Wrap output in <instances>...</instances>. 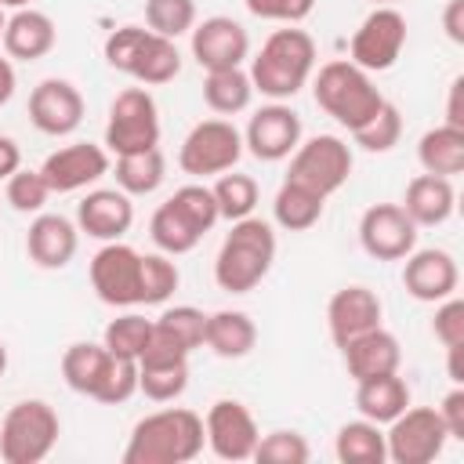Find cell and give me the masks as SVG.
<instances>
[{
	"label": "cell",
	"mask_w": 464,
	"mask_h": 464,
	"mask_svg": "<svg viewBox=\"0 0 464 464\" xmlns=\"http://www.w3.org/2000/svg\"><path fill=\"white\" fill-rule=\"evenodd\" d=\"M203 417L185 406H167L141 417L123 446V464H188L203 453Z\"/></svg>",
	"instance_id": "obj_1"
},
{
	"label": "cell",
	"mask_w": 464,
	"mask_h": 464,
	"mask_svg": "<svg viewBox=\"0 0 464 464\" xmlns=\"http://www.w3.org/2000/svg\"><path fill=\"white\" fill-rule=\"evenodd\" d=\"M246 72H250L254 91H261L272 102H286L315 72V40L304 29H297V25L276 29L261 44V51L250 58Z\"/></svg>",
	"instance_id": "obj_2"
},
{
	"label": "cell",
	"mask_w": 464,
	"mask_h": 464,
	"mask_svg": "<svg viewBox=\"0 0 464 464\" xmlns=\"http://www.w3.org/2000/svg\"><path fill=\"white\" fill-rule=\"evenodd\" d=\"M276 261V232L261 218H239L232 221L218 257H214V283L225 294H250Z\"/></svg>",
	"instance_id": "obj_3"
},
{
	"label": "cell",
	"mask_w": 464,
	"mask_h": 464,
	"mask_svg": "<svg viewBox=\"0 0 464 464\" xmlns=\"http://www.w3.org/2000/svg\"><path fill=\"white\" fill-rule=\"evenodd\" d=\"M109 69L138 80L141 87H163L181 72L178 44L145 29V25H120L105 36L102 47Z\"/></svg>",
	"instance_id": "obj_4"
},
{
	"label": "cell",
	"mask_w": 464,
	"mask_h": 464,
	"mask_svg": "<svg viewBox=\"0 0 464 464\" xmlns=\"http://www.w3.org/2000/svg\"><path fill=\"white\" fill-rule=\"evenodd\" d=\"M312 94H315V105L334 116L341 127L348 130H359L366 120L377 116V109L388 102L366 69H359L355 62L348 58H337V62H326L319 65L315 80H312Z\"/></svg>",
	"instance_id": "obj_5"
},
{
	"label": "cell",
	"mask_w": 464,
	"mask_h": 464,
	"mask_svg": "<svg viewBox=\"0 0 464 464\" xmlns=\"http://www.w3.org/2000/svg\"><path fill=\"white\" fill-rule=\"evenodd\" d=\"M58 435H62L58 410L44 399H22L0 420V460L40 464L44 457H51Z\"/></svg>",
	"instance_id": "obj_6"
},
{
	"label": "cell",
	"mask_w": 464,
	"mask_h": 464,
	"mask_svg": "<svg viewBox=\"0 0 464 464\" xmlns=\"http://www.w3.org/2000/svg\"><path fill=\"white\" fill-rule=\"evenodd\" d=\"M290 170L286 178L319 192L323 199L334 196L337 188H344V181L352 178V145L337 134H315L308 141H297V149L286 156Z\"/></svg>",
	"instance_id": "obj_7"
},
{
	"label": "cell",
	"mask_w": 464,
	"mask_h": 464,
	"mask_svg": "<svg viewBox=\"0 0 464 464\" xmlns=\"http://www.w3.org/2000/svg\"><path fill=\"white\" fill-rule=\"evenodd\" d=\"M160 145V109L156 98L145 87H127L112 98L109 120H105V149L123 156V152H141Z\"/></svg>",
	"instance_id": "obj_8"
},
{
	"label": "cell",
	"mask_w": 464,
	"mask_h": 464,
	"mask_svg": "<svg viewBox=\"0 0 464 464\" xmlns=\"http://www.w3.org/2000/svg\"><path fill=\"white\" fill-rule=\"evenodd\" d=\"M239 156H243V130H236L232 120L214 116V120H199L185 134L178 149V167L192 178H210L232 170Z\"/></svg>",
	"instance_id": "obj_9"
},
{
	"label": "cell",
	"mask_w": 464,
	"mask_h": 464,
	"mask_svg": "<svg viewBox=\"0 0 464 464\" xmlns=\"http://www.w3.org/2000/svg\"><path fill=\"white\" fill-rule=\"evenodd\" d=\"M446 424L431 406H406L395 420H388L384 450L395 464H431L446 450Z\"/></svg>",
	"instance_id": "obj_10"
},
{
	"label": "cell",
	"mask_w": 464,
	"mask_h": 464,
	"mask_svg": "<svg viewBox=\"0 0 464 464\" xmlns=\"http://www.w3.org/2000/svg\"><path fill=\"white\" fill-rule=\"evenodd\" d=\"M406 47V18L399 7H373L348 44V62H355L366 72H384L399 62Z\"/></svg>",
	"instance_id": "obj_11"
},
{
	"label": "cell",
	"mask_w": 464,
	"mask_h": 464,
	"mask_svg": "<svg viewBox=\"0 0 464 464\" xmlns=\"http://www.w3.org/2000/svg\"><path fill=\"white\" fill-rule=\"evenodd\" d=\"M91 286L102 304L112 308L141 304V254L123 239L105 243L91 257Z\"/></svg>",
	"instance_id": "obj_12"
},
{
	"label": "cell",
	"mask_w": 464,
	"mask_h": 464,
	"mask_svg": "<svg viewBox=\"0 0 464 464\" xmlns=\"http://www.w3.org/2000/svg\"><path fill=\"white\" fill-rule=\"evenodd\" d=\"M359 243L373 261H402L417 250V225L399 203H373L359 218Z\"/></svg>",
	"instance_id": "obj_13"
},
{
	"label": "cell",
	"mask_w": 464,
	"mask_h": 464,
	"mask_svg": "<svg viewBox=\"0 0 464 464\" xmlns=\"http://www.w3.org/2000/svg\"><path fill=\"white\" fill-rule=\"evenodd\" d=\"M203 431L218 460H250L261 439L254 413L236 399H218L203 417Z\"/></svg>",
	"instance_id": "obj_14"
},
{
	"label": "cell",
	"mask_w": 464,
	"mask_h": 464,
	"mask_svg": "<svg viewBox=\"0 0 464 464\" xmlns=\"http://www.w3.org/2000/svg\"><path fill=\"white\" fill-rule=\"evenodd\" d=\"M297 141H301V116L283 102L261 105L243 130V149L261 163L286 160L297 149Z\"/></svg>",
	"instance_id": "obj_15"
},
{
	"label": "cell",
	"mask_w": 464,
	"mask_h": 464,
	"mask_svg": "<svg viewBox=\"0 0 464 464\" xmlns=\"http://www.w3.org/2000/svg\"><path fill=\"white\" fill-rule=\"evenodd\" d=\"M29 120L47 138H65L83 123V94L62 76H47L29 94Z\"/></svg>",
	"instance_id": "obj_16"
},
{
	"label": "cell",
	"mask_w": 464,
	"mask_h": 464,
	"mask_svg": "<svg viewBox=\"0 0 464 464\" xmlns=\"http://www.w3.org/2000/svg\"><path fill=\"white\" fill-rule=\"evenodd\" d=\"M40 174L51 192H80L109 174V152L94 141H72V145L54 149L40 163Z\"/></svg>",
	"instance_id": "obj_17"
},
{
	"label": "cell",
	"mask_w": 464,
	"mask_h": 464,
	"mask_svg": "<svg viewBox=\"0 0 464 464\" xmlns=\"http://www.w3.org/2000/svg\"><path fill=\"white\" fill-rule=\"evenodd\" d=\"M192 58L199 69H236L250 58V36L246 29L228 14H210L192 25Z\"/></svg>",
	"instance_id": "obj_18"
},
{
	"label": "cell",
	"mask_w": 464,
	"mask_h": 464,
	"mask_svg": "<svg viewBox=\"0 0 464 464\" xmlns=\"http://www.w3.org/2000/svg\"><path fill=\"white\" fill-rule=\"evenodd\" d=\"M402 286L410 297L424 301V304H439L442 297L457 294V283H460V268L453 261L450 250H410L402 257Z\"/></svg>",
	"instance_id": "obj_19"
},
{
	"label": "cell",
	"mask_w": 464,
	"mask_h": 464,
	"mask_svg": "<svg viewBox=\"0 0 464 464\" xmlns=\"http://www.w3.org/2000/svg\"><path fill=\"white\" fill-rule=\"evenodd\" d=\"M134 225V203L123 188H91L76 207V228L91 239H123Z\"/></svg>",
	"instance_id": "obj_20"
},
{
	"label": "cell",
	"mask_w": 464,
	"mask_h": 464,
	"mask_svg": "<svg viewBox=\"0 0 464 464\" xmlns=\"http://www.w3.org/2000/svg\"><path fill=\"white\" fill-rule=\"evenodd\" d=\"M76 246H80V228L65 218V214H36L29 221V232H25V254L36 268H47V272H58L65 268L72 257H76Z\"/></svg>",
	"instance_id": "obj_21"
},
{
	"label": "cell",
	"mask_w": 464,
	"mask_h": 464,
	"mask_svg": "<svg viewBox=\"0 0 464 464\" xmlns=\"http://www.w3.org/2000/svg\"><path fill=\"white\" fill-rule=\"evenodd\" d=\"M381 315H384L381 297L370 286H359V283L341 286L330 297V304H326V326H330V337H334L337 348L344 341H352V337L381 326Z\"/></svg>",
	"instance_id": "obj_22"
},
{
	"label": "cell",
	"mask_w": 464,
	"mask_h": 464,
	"mask_svg": "<svg viewBox=\"0 0 464 464\" xmlns=\"http://www.w3.org/2000/svg\"><path fill=\"white\" fill-rule=\"evenodd\" d=\"M341 359H344V370H348L352 381H370V377H381V373H399L402 348H399L395 334H388L384 326H373V330L344 341Z\"/></svg>",
	"instance_id": "obj_23"
},
{
	"label": "cell",
	"mask_w": 464,
	"mask_h": 464,
	"mask_svg": "<svg viewBox=\"0 0 464 464\" xmlns=\"http://www.w3.org/2000/svg\"><path fill=\"white\" fill-rule=\"evenodd\" d=\"M0 44H4V54H7V58L36 62V58H44V54L54 51L58 29H54L51 14H44V11H36V7H18L14 14H7Z\"/></svg>",
	"instance_id": "obj_24"
},
{
	"label": "cell",
	"mask_w": 464,
	"mask_h": 464,
	"mask_svg": "<svg viewBox=\"0 0 464 464\" xmlns=\"http://www.w3.org/2000/svg\"><path fill=\"white\" fill-rule=\"evenodd\" d=\"M410 221L417 228H435V225H446L453 218V207H457V192H453V178H439V174H417L410 185H406V196L399 203Z\"/></svg>",
	"instance_id": "obj_25"
},
{
	"label": "cell",
	"mask_w": 464,
	"mask_h": 464,
	"mask_svg": "<svg viewBox=\"0 0 464 464\" xmlns=\"http://www.w3.org/2000/svg\"><path fill=\"white\" fill-rule=\"evenodd\" d=\"M203 344L218 355V359H243L254 352L257 344V326L246 312L236 308H221L207 315V330H203Z\"/></svg>",
	"instance_id": "obj_26"
},
{
	"label": "cell",
	"mask_w": 464,
	"mask_h": 464,
	"mask_svg": "<svg viewBox=\"0 0 464 464\" xmlns=\"http://www.w3.org/2000/svg\"><path fill=\"white\" fill-rule=\"evenodd\" d=\"M406 406H410V384L399 373H381V377H370V381H355L359 417H366L373 424H388Z\"/></svg>",
	"instance_id": "obj_27"
},
{
	"label": "cell",
	"mask_w": 464,
	"mask_h": 464,
	"mask_svg": "<svg viewBox=\"0 0 464 464\" xmlns=\"http://www.w3.org/2000/svg\"><path fill=\"white\" fill-rule=\"evenodd\" d=\"M417 160H420L424 174L457 178L464 170V127L439 123V127L424 130L417 141Z\"/></svg>",
	"instance_id": "obj_28"
},
{
	"label": "cell",
	"mask_w": 464,
	"mask_h": 464,
	"mask_svg": "<svg viewBox=\"0 0 464 464\" xmlns=\"http://www.w3.org/2000/svg\"><path fill=\"white\" fill-rule=\"evenodd\" d=\"M323 207H326V199L319 192H312V188H304V185H297V181L286 178L279 185L276 199H272V218L286 232H308L312 225H319Z\"/></svg>",
	"instance_id": "obj_29"
},
{
	"label": "cell",
	"mask_w": 464,
	"mask_h": 464,
	"mask_svg": "<svg viewBox=\"0 0 464 464\" xmlns=\"http://www.w3.org/2000/svg\"><path fill=\"white\" fill-rule=\"evenodd\" d=\"M250 98H254V83H250V72L243 65L214 69L203 80V102L218 116H236V112L250 109Z\"/></svg>",
	"instance_id": "obj_30"
},
{
	"label": "cell",
	"mask_w": 464,
	"mask_h": 464,
	"mask_svg": "<svg viewBox=\"0 0 464 464\" xmlns=\"http://www.w3.org/2000/svg\"><path fill=\"white\" fill-rule=\"evenodd\" d=\"M334 453L341 464H384L388 460V450H384V431L381 424L359 417V420H348L337 428V439H334Z\"/></svg>",
	"instance_id": "obj_31"
},
{
	"label": "cell",
	"mask_w": 464,
	"mask_h": 464,
	"mask_svg": "<svg viewBox=\"0 0 464 464\" xmlns=\"http://www.w3.org/2000/svg\"><path fill=\"white\" fill-rule=\"evenodd\" d=\"M163 178H167V160H163L160 145L116 156V185L127 196H149L163 185Z\"/></svg>",
	"instance_id": "obj_32"
},
{
	"label": "cell",
	"mask_w": 464,
	"mask_h": 464,
	"mask_svg": "<svg viewBox=\"0 0 464 464\" xmlns=\"http://www.w3.org/2000/svg\"><path fill=\"white\" fill-rule=\"evenodd\" d=\"M214 199H218V214L225 221H239V218H250L257 199H261V188L250 174H239V170H225L218 174V181L210 185Z\"/></svg>",
	"instance_id": "obj_33"
},
{
	"label": "cell",
	"mask_w": 464,
	"mask_h": 464,
	"mask_svg": "<svg viewBox=\"0 0 464 464\" xmlns=\"http://www.w3.org/2000/svg\"><path fill=\"white\" fill-rule=\"evenodd\" d=\"M105 359H109V348L105 344H94V341L69 344L62 352V377H65V384L72 392H80V395H91V388H94Z\"/></svg>",
	"instance_id": "obj_34"
},
{
	"label": "cell",
	"mask_w": 464,
	"mask_h": 464,
	"mask_svg": "<svg viewBox=\"0 0 464 464\" xmlns=\"http://www.w3.org/2000/svg\"><path fill=\"white\" fill-rule=\"evenodd\" d=\"M188 388V359L178 362H138V392L152 402H174Z\"/></svg>",
	"instance_id": "obj_35"
},
{
	"label": "cell",
	"mask_w": 464,
	"mask_h": 464,
	"mask_svg": "<svg viewBox=\"0 0 464 464\" xmlns=\"http://www.w3.org/2000/svg\"><path fill=\"white\" fill-rule=\"evenodd\" d=\"M149 236H152V243L160 246V254H170V257H178V254H188V250H196V243L203 239L170 203H160L156 210H152V221H149Z\"/></svg>",
	"instance_id": "obj_36"
},
{
	"label": "cell",
	"mask_w": 464,
	"mask_h": 464,
	"mask_svg": "<svg viewBox=\"0 0 464 464\" xmlns=\"http://www.w3.org/2000/svg\"><path fill=\"white\" fill-rule=\"evenodd\" d=\"M134 392H138V359H123V355L109 352V359H105V366H102L87 399L116 406V402H127Z\"/></svg>",
	"instance_id": "obj_37"
},
{
	"label": "cell",
	"mask_w": 464,
	"mask_h": 464,
	"mask_svg": "<svg viewBox=\"0 0 464 464\" xmlns=\"http://www.w3.org/2000/svg\"><path fill=\"white\" fill-rule=\"evenodd\" d=\"M199 236H207L218 221H221V214H218V199H214V192H210V185H199V181H192V185H181L170 199H167Z\"/></svg>",
	"instance_id": "obj_38"
},
{
	"label": "cell",
	"mask_w": 464,
	"mask_h": 464,
	"mask_svg": "<svg viewBox=\"0 0 464 464\" xmlns=\"http://www.w3.org/2000/svg\"><path fill=\"white\" fill-rule=\"evenodd\" d=\"M149 337H152V319H145V315H138V312H123V315H116V319L105 326L102 344H105L112 355L138 359L141 348L149 344Z\"/></svg>",
	"instance_id": "obj_39"
},
{
	"label": "cell",
	"mask_w": 464,
	"mask_h": 464,
	"mask_svg": "<svg viewBox=\"0 0 464 464\" xmlns=\"http://www.w3.org/2000/svg\"><path fill=\"white\" fill-rule=\"evenodd\" d=\"M196 25V0H145V29L178 40Z\"/></svg>",
	"instance_id": "obj_40"
},
{
	"label": "cell",
	"mask_w": 464,
	"mask_h": 464,
	"mask_svg": "<svg viewBox=\"0 0 464 464\" xmlns=\"http://www.w3.org/2000/svg\"><path fill=\"white\" fill-rule=\"evenodd\" d=\"M156 330H163L170 341H178L188 355L196 348H203V330H207V315L192 304H174V308H163L160 319H152Z\"/></svg>",
	"instance_id": "obj_41"
},
{
	"label": "cell",
	"mask_w": 464,
	"mask_h": 464,
	"mask_svg": "<svg viewBox=\"0 0 464 464\" xmlns=\"http://www.w3.org/2000/svg\"><path fill=\"white\" fill-rule=\"evenodd\" d=\"M352 138L366 152H392L399 145V138H402V116H399V109L392 102H384L373 120H366L359 130H352Z\"/></svg>",
	"instance_id": "obj_42"
},
{
	"label": "cell",
	"mask_w": 464,
	"mask_h": 464,
	"mask_svg": "<svg viewBox=\"0 0 464 464\" xmlns=\"http://www.w3.org/2000/svg\"><path fill=\"white\" fill-rule=\"evenodd\" d=\"M181 283L170 254H141V304H163Z\"/></svg>",
	"instance_id": "obj_43"
},
{
	"label": "cell",
	"mask_w": 464,
	"mask_h": 464,
	"mask_svg": "<svg viewBox=\"0 0 464 464\" xmlns=\"http://www.w3.org/2000/svg\"><path fill=\"white\" fill-rule=\"evenodd\" d=\"M4 196H7V203H11L18 214H40L44 203L51 199V188H47L40 167H36V170L18 167V170L4 181Z\"/></svg>",
	"instance_id": "obj_44"
},
{
	"label": "cell",
	"mask_w": 464,
	"mask_h": 464,
	"mask_svg": "<svg viewBox=\"0 0 464 464\" xmlns=\"http://www.w3.org/2000/svg\"><path fill=\"white\" fill-rule=\"evenodd\" d=\"M308 457H312V450H308L304 435L279 428V431H268V435L257 439L250 460H261V464H304Z\"/></svg>",
	"instance_id": "obj_45"
},
{
	"label": "cell",
	"mask_w": 464,
	"mask_h": 464,
	"mask_svg": "<svg viewBox=\"0 0 464 464\" xmlns=\"http://www.w3.org/2000/svg\"><path fill=\"white\" fill-rule=\"evenodd\" d=\"M243 4L254 18L283 22V25H301L315 11V0H243Z\"/></svg>",
	"instance_id": "obj_46"
},
{
	"label": "cell",
	"mask_w": 464,
	"mask_h": 464,
	"mask_svg": "<svg viewBox=\"0 0 464 464\" xmlns=\"http://www.w3.org/2000/svg\"><path fill=\"white\" fill-rule=\"evenodd\" d=\"M431 334L450 348V344H464V301L457 294L442 297L431 319Z\"/></svg>",
	"instance_id": "obj_47"
},
{
	"label": "cell",
	"mask_w": 464,
	"mask_h": 464,
	"mask_svg": "<svg viewBox=\"0 0 464 464\" xmlns=\"http://www.w3.org/2000/svg\"><path fill=\"white\" fill-rule=\"evenodd\" d=\"M435 410H439V417L446 424V435L450 439H464V384H453Z\"/></svg>",
	"instance_id": "obj_48"
},
{
	"label": "cell",
	"mask_w": 464,
	"mask_h": 464,
	"mask_svg": "<svg viewBox=\"0 0 464 464\" xmlns=\"http://www.w3.org/2000/svg\"><path fill=\"white\" fill-rule=\"evenodd\" d=\"M442 29L453 44H464V0H450L442 7Z\"/></svg>",
	"instance_id": "obj_49"
},
{
	"label": "cell",
	"mask_w": 464,
	"mask_h": 464,
	"mask_svg": "<svg viewBox=\"0 0 464 464\" xmlns=\"http://www.w3.org/2000/svg\"><path fill=\"white\" fill-rule=\"evenodd\" d=\"M446 123L450 127H464V76H457L450 83V98H446Z\"/></svg>",
	"instance_id": "obj_50"
},
{
	"label": "cell",
	"mask_w": 464,
	"mask_h": 464,
	"mask_svg": "<svg viewBox=\"0 0 464 464\" xmlns=\"http://www.w3.org/2000/svg\"><path fill=\"white\" fill-rule=\"evenodd\" d=\"M18 167H22V149H18V141L7 138V134H0V181H7Z\"/></svg>",
	"instance_id": "obj_51"
},
{
	"label": "cell",
	"mask_w": 464,
	"mask_h": 464,
	"mask_svg": "<svg viewBox=\"0 0 464 464\" xmlns=\"http://www.w3.org/2000/svg\"><path fill=\"white\" fill-rule=\"evenodd\" d=\"M14 87H18V76H14V65L7 54H0V109L14 98Z\"/></svg>",
	"instance_id": "obj_52"
},
{
	"label": "cell",
	"mask_w": 464,
	"mask_h": 464,
	"mask_svg": "<svg viewBox=\"0 0 464 464\" xmlns=\"http://www.w3.org/2000/svg\"><path fill=\"white\" fill-rule=\"evenodd\" d=\"M446 373H450V381L453 384H464V344H450L446 348Z\"/></svg>",
	"instance_id": "obj_53"
},
{
	"label": "cell",
	"mask_w": 464,
	"mask_h": 464,
	"mask_svg": "<svg viewBox=\"0 0 464 464\" xmlns=\"http://www.w3.org/2000/svg\"><path fill=\"white\" fill-rule=\"evenodd\" d=\"M33 0H0V7H11V11H18V7H29Z\"/></svg>",
	"instance_id": "obj_54"
},
{
	"label": "cell",
	"mask_w": 464,
	"mask_h": 464,
	"mask_svg": "<svg viewBox=\"0 0 464 464\" xmlns=\"http://www.w3.org/2000/svg\"><path fill=\"white\" fill-rule=\"evenodd\" d=\"M4 373H7V344L0 341V377H4Z\"/></svg>",
	"instance_id": "obj_55"
},
{
	"label": "cell",
	"mask_w": 464,
	"mask_h": 464,
	"mask_svg": "<svg viewBox=\"0 0 464 464\" xmlns=\"http://www.w3.org/2000/svg\"><path fill=\"white\" fill-rule=\"evenodd\" d=\"M373 4H377V7H395L399 0H373Z\"/></svg>",
	"instance_id": "obj_56"
},
{
	"label": "cell",
	"mask_w": 464,
	"mask_h": 464,
	"mask_svg": "<svg viewBox=\"0 0 464 464\" xmlns=\"http://www.w3.org/2000/svg\"><path fill=\"white\" fill-rule=\"evenodd\" d=\"M4 22H7V14H4V7H0V36H4Z\"/></svg>",
	"instance_id": "obj_57"
}]
</instances>
